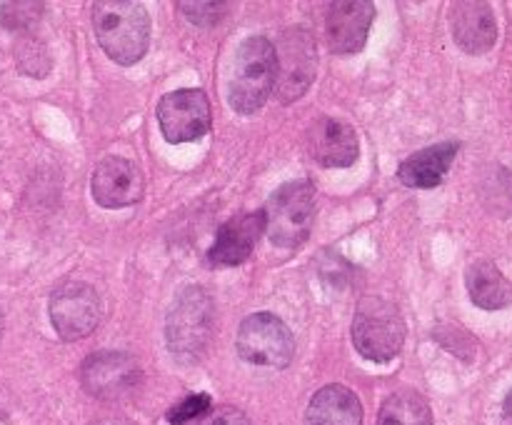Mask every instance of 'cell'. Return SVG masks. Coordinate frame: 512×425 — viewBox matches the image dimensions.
<instances>
[{
    "label": "cell",
    "mask_w": 512,
    "mask_h": 425,
    "mask_svg": "<svg viewBox=\"0 0 512 425\" xmlns=\"http://www.w3.org/2000/svg\"><path fill=\"white\" fill-rule=\"evenodd\" d=\"M308 425H363L360 398L340 383L325 385L310 398Z\"/></svg>",
    "instance_id": "obj_17"
},
{
    "label": "cell",
    "mask_w": 512,
    "mask_h": 425,
    "mask_svg": "<svg viewBox=\"0 0 512 425\" xmlns=\"http://www.w3.org/2000/svg\"><path fill=\"white\" fill-rule=\"evenodd\" d=\"M458 143L448 140V143L430 145V148L418 150L415 155L405 158L398 168V178L403 180L408 188H435L443 183L445 173L453 165L455 155H458Z\"/></svg>",
    "instance_id": "obj_16"
},
{
    "label": "cell",
    "mask_w": 512,
    "mask_h": 425,
    "mask_svg": "<svg viewBox=\"0 0 512 425\" xmlns=\"http://www.w3.org/2000/svg\"><path fill=\"white\" fill-rule=\"evenodd\" d=\"M265 233V213L255 210V213H240L230 218L228 223L220 225L215 243L210 248L208 258L210 263L218 268H228V265H240L250 258L253 248L258 245L260 235Z\"/></svg>",
    "instance_id": "obj_14"
},
{
    "label": "cell",
    "mask_w": 512,
    "mask_h": 425,
    "mask_svg": "<svg viewBox=\"0 0 512 425\" xmlns=\"http://www.w3.org/2000/svg\"><path fill=\"white\" fill-rule=\"evenodd\" d=\"M215 328L213 298L198 285L180 290L165 318V340L180 363H195L205 355Z\"/></svg>",
    "instance_id": "obj_2"
},
{
    "label": "cell",
    "mask_w": 512,
    "mask_h": 425,
    "mask_svg": "<svg viewBox=\"0 0 512 425\" xmlns=\"http://www.w3.org/2000/svg\"><path fill=\"white\" fill-rule=\"evenodd\" d=\"M405 323L383 298H365L353 318V345L370 363H390L403 350Z\"/></svg>",
    "instance_id": "obj_5"
},
{
    "label": "cell",
    "mask_w": 512,
    "mask_h": 425,
    "mask_svg": "<svg viewBox=\"0 0 512 425\" xmlns=\"http://www.w3.org/2000/svg\"><path fill=\"white\" fill-rule=\"evenodd\" d=\"M238 353L245 363L260 368H288L295 358V338L273 313H253L240 323Z\"/></svg>",
    "instance_id": "obj_7"
},
{
    "label": "cell",
    "mask_w": 512,
    "mask_h": 425,
    "mask_svg": "<svg viewBox=\"0 0 512 425\" xmlns=\"http://www.w3.org/2000/svg\"><path fill=\"white\" fill-rule=\"evenodd\" d=\"M90 190H93L95 203L103 205V208H128V205H135L143 198V170L133 160L120 158V155H108V158H103L95 165L93 178H90Z\"/></svg>",
    "instance_id": "obj_11"
},
{
    "label": "cell",
    "mask_w": 512,
    "mask_h": 425,
    "mask_svg": "<svg viewBox=\"0 0 512 425\" xmlns=\"http://www.w3.org/2000/svg\"><path fill=\"white\" fill-rule=\"evenodd\" d=\"M275 85V45L250 35L238 45L228 83V103L235 113L250 115L268 103Z\"/></svg>",
    "instance_id": "obj_3"
},
{
    "label": "cell",
    "mask_w": 512,
    "mask_h": 425,
    "mask_svg": "<svg viewBox=\"0 0 512 425\" xmlns=\"http://www.w3.org/2000/svg\"><path fill=\"white\" fill-rule=\"evenodd\" d=\"M200 425H250V420L245 418L243 410L233 408V405H220V408L208 410Z\"/></svg>",
    "instance_id": "obj_22"
},
{
    "label": "cell",
    "mask_w": 512,
    "mask_h": 425,
    "mask_svg": "<svg viewBox=\"0 0 512 425\" xmlns=\"http://www.w3.org/2000/svg\"><path fill=\"white\" fill-rule=\"evenodd\" d=\"M308 153L325 168H348L358 160L360 143L353 125L335 118H318L308 128Z\"/></svg>",
    "instance_id": "obj_13"
},
{
    "label": "cell",
    "mask_w": 512,
    "mask_h": 425,
    "mask_svg": "<svg viewBox=\"0 0 512 425\" xmlns=\"http://www.w3.org/2000/svg\"><path fill=\"white\" fill-rule=\"evenodd\" d=\"M378 425H433L428 400L415 390H400L385 398Z\"/></svg>",
    "instance_id": "obj_19"
},
{
    "label": "cell",
    "mask_w": 512,
    "mask_h": 425,
    "mask_svg": "<svg viewBox=\"0 0 512 425\" xmlns=\"http://www.w3.org/2000/svg\"><path fill=\"white\" fill-rule=\"evenodd\" d=\"M80 380L93 398L123 400L140 388L143 370L128 353L103 350L85 360L80 368Z\"/></svg>",
    "instance_id": "obj_10"
},
{
    "label": "cell",
    "mask_w": 512,
    "mask_h": 425,
    "mask_svg": "<svg viewBox=\"0 0 512 425\" xmlns=\"http://www.w3.org/2000/svg\"><path fill=\"white\" fill-rule=\"evenodd\" d=\"M90 425H135V423H130L128 418H120V415H105V418L93 420Z\"/></svg>",
    "instance_id": "obj_23"
},
{
    "label": "cell",
    "mask_w": 512,
    "mask_h": 425,
    "mask_svg": "<svg viewBox=\"0 0 512 425\" xmlns=\"http://www.w3.org/2000/svg\"><path fill=\"white\" fill-rule=\"evenodd\" d=\"M210 410V395L208 393H195L188 395L185 400H180L178 405L168 410V423L173 425H185L188 420L198 418V415L208 413Z\"/></svg>",
    "instance_id": "obj_20"
},
{
    "label": "cell",
    "mask_w": 512,
    "mask_h": 425,
    "mask_svg": "<svg viewBox=\"0 0 512 425\" xmlns=\"http://www.w3.org/2000/svg\"><path fill=\"white\" fill-rule=\"evenodd\" d=\"M465 285L470 300L483 310H500L512 303V283L493 260H475L465 270Z\"/></svg>",
    "instance_id": "obj_18"
},
{
    "label": "cell",
    "mask_w": 512,
    "mask_h": 425,
    "mask_svg": "<svg viewBox=\"0 0 512 425\" xmlns=\"http://www.w3.org/2000/svg\"><path fill=\"white\" fill-rule=\"evenodd\" d=\"M178 8L185 10V15H188L193 23L213 25L223 18V13H220V10H225L228 5H223V3H180Z\"/></svg>",
    "instance_id": "obj_21"
},
{
    "label": "cell",
    "mask_w": 512,
    "mask_h": 425,
    "mask_svg": "<svg viewBox=\"0 0 512 425\" xmlns=\"http://www.w3.org/2000/svg\"><path fill=\"white\" fill-rule=\"evenodd\" d=\"M503 415L505 420H508V425H512V393L505 398V405H503Z\"/></svg>",
    "instance_id": "obj_24"
},
{
    "label": "cell",
    "mask_w": 512,
    "mask_h": 425,
    "mask_svg": "<svg viewBox=\"0 0 512 425\" xmlns=\"http://www.w3.org/2000/svg\"><path fill=\"white\" fill-rule=\"evenodd\" d=\"M100 298L93 285L68 280L50 295V323L68 343L83 340L98 328Z\"/></svg>",
    "instance_id": "obj_9"
},
{
    "label": "cell",
    "mask_w": 512,
    "mask_h": 425,
    "mask_svg": "<svg viewBox=\"0 0 512 425\" xmlns=\"http://www.w3.org/2000/svg\"><path fill=\"white\" fill-rule=\"evenodd\" d=\"M93 28L100 48L118 65H135L148 53L150 15L140 3L130 0L95 3Z\"/></svg>",
    "instance_id": "obj_1"
},
{
    "label": "cell",
    "mask_w": 512,
    "mask_h": 425,
    "mask_svg": "<svg viewBox=\"0 0 512 425\" xmlns=\"http://www.w3.org/2000/svg\"><path fill=\"white\" fill-rule=\"evenodd\" d=\"M375 20V5L368 0L333 3L325 15V35L335 55H355L365 48L368 30Z\"/></svg>",
    "instance_id": "obj_12"
},
{
    "label": "cell",
    "mask_w": 512,
    "mask_h": 425,
    "mask_svg": "<svg viewBox=\"0 0 512 425\" xmlns=\"http://www.w3.org/2000/svg\"><path fill=\"white\" fill-rule=\"evenodd\" d=\"M453 38L465 53L483 55L498 40V23L488 3H455L450 10Z\"/></svg>",
    "instance_id": "obj_15"
},
{
    "label": "cell",
    "mask_w": 512,
    "mask_h": 425,
    "mask_svg": "<svg viewBox=\"0 0 512 425\" xmlns=\"http://www.w3.org/2000/svg\"><path fill=\"white\" fill-rule=\"evenodd\" d=\"M318 50L308 28H288L275 45V95L280 103L303 98L315 80Z\"/></svg>",
    "instance_id": "obj_6"
},
{
    "label": "cell",
    "mask_w": 512,
    "mask_h": 425,
    "mask_svg": "<svg viewBox=\"0 0 512 425\" xmlns=\"http://www.w3.org/2000/svg\"><path fill=\"white\" fill-rule=\"evenodd\" d=\"M265 233L275 248H298L308 240L315 220V185L290 180L270 195L265 205Z\"/></svg>",
    "instance_id": "obj_4"
},
{
    "label": "cell",
    "mask_w": 512,
    "mask_h": 425,
    "mask_svg": "<svg viewBox=\"0 0 512 425\" xmlns=\"http://www.w3.org/2000/svg\"><path fill=\"white\" fill-rule=\"evenodd\" d=\"M3 310H0V338H3Z\"/></svg>",
    "instance_id": "obj_25"
},
{
    "label": "cell",
    "mask_w": 512,
    "mask_h": 425,
    "mask_svg": "<svg viewBox=\"0 0 512 425\" xmlns=\"http://www.w3.org/2000/svg\"><path fill=\"white\" fill-rule=\"evenodd\" d=\"M210 100L200 88H180L165 93L158 103L160 133L168 143H193L210 130Z\"/></svg>",
    "instance_id": "obj_8"
}]
</instances>
